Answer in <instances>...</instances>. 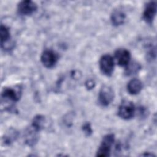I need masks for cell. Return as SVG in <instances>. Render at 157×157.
I'll list each match as a JSON object with an SVG mask.
<instances>
[{
    "instance_id": "cell-1",
    "label": "cell",
    "mask_w": 157,
    "mask_h": 157,
    "mask_svg": "<svg viewBox=\"0 0 157 157\" xmlns=\"http://www.w3.org/2000/svg\"><path fill=\"white\" fill-rule=\"evenodd\" d=\"M114 141L115 136L113 134H109L104 136L96 152V156L101 157L110 156L111 148Z\"/></svg>"
},
{
    "instance_id": "cell-2",
    "label": "cell",
    "mask_w": 157,
    "mask_h": 157,
    "mask_svg": "<svg viewBox=\"0 0 157 157\" xmlns=\"http://www.w3.org/2000/svg\"><path fill=\"white\" fill-rule=\"evenodd\" d=\"M136 109L134 104L129 101H123L118 107V115L124 120L132 118L135 114Z\"/></svg>"
},
{
    "instance_id": "cell-3",
    "label": "cell",
    "mask_w": 157,
    "mask_h": 157,
    "mask_svg": "<svg viewBox=\"0 0 157 157\" xmlns=\"http://www.w3.org/2000/svg\"><path fill=\"white\" fill-rule=\"evenodd\" d=\"M114 93L112 89L107 85H104L101 88L98 95V102L103 107L108 106L113 100Z\"/></svg>"
},
{
    "instance_id": "cell-4",
    "label": "cell",
    "mask_w": 157,
    "mask_h": 157,
    "mask_svg": "<svg viewBox=\"0 0 157 157\" xmlns=\"http://www.w3.org/2000/svg\"><path fill=\"white\" fill-rule=\"evenodd\" d=\"M99 68L102 73L107 76H110L114 69V59L110 55H104L99 60Z\"/></svg>"
},
{
    "instance_id": "cell-5",
    "label": "cell",
    "mask_w": 157,
    "mask_h": 157,
    "mask_svg": "<svg viewBox=\"0 0 157 157\" xmlns=\"http://www.w3.org/2000/svg\"><path fill=\"white\" fill-rule=\"evenodd\" d=\"M58 59V54L50 49L45 50L41 55L40 60L43 65L47 68H52L55 66Z\"/></svg>"
},
{
    "instance_id": "cell-6",
    "label": "cell",
    "mask_w": 157,
    "mask_h": 157,
    "mask_svg": "<svg viewBox=\"0 0 157 157\" xmlns=\"http://www.w3.org/2000/svg\"><path fill=\"white\" fill-rule=\"evenodd\" d=\"M40 130L32 124L26 129L25 132V143L30 147L34 146L38 140V133Z\"/></svg>"
},
{
    "instance_id": "cell-7",
    "label": "cell",
    "mask_w": 157,
    "mask_h": 157,
    "mask_svg": "<svg viewBox=\"0 0 157 157\" xmlns=\"http://www.w3.org/2000/svg\"><path fill=\"white\" fill-rule=\"evenodd\" d=\"M21 90L12 88H5L1 93L2 101L10 102L12 103L17 102L19 101L21 94Z\"/></svg>"
},
{
    "instance_id": "cell-8",
    "label": "cell",
    "mask_w": 157,
    "mask_h": 157,
    "mask_svg": "<svg viewBox=\"0 0 157 157\" xmlns=\"http://www.w3.org/2000/svg\"><path fill=\"white\" fill-rule=\"evenodd\" d=\"M37 9L35 2L29 0L22 1L19 2L17 10L20 14L22 15H30L34 13Z\"/></svg>"
},
{
    "instance_id": "cell-9",
    "label": "cell",
    "mask_w": 157,
    "mask_h": 157,
    "mask_svg": "<svg viewBox=\"0 0 157 157\" xmlns=\"http://www.w3.org/2000/svg\"><path fill=\"white\" fill-rule=\"evenodd\" d=\"M115 58L119 66L126 67L130 62L131 54L125 48H119L115 52Z\"/></svg>"
},
{
    "instance_id": "cell-10",
    "label": "cell",
    "mask_w": 157,
    "mask_h": 157,
    "mask_svg": "<svg viewBox=\"0 0 157 157\" xmlns=\"http://www.w3.org/2000/svg\"><path fill=\"white\" fill-rule=\"evenodd\" d=\"M156 13V3L155 1H151L145 6L143 18L146 23L151 24L155 17Z\"/></svg>"
},
{
    "instance_id": "cell-11",
    "label": "cell",
    "mask_w": 157,
    "mask_h": 157,
    "mask_svg": "<svg viewBox=\"0 0 157 157\" xmlns=\"http://www.w3.org/2000/svg\"><path fill=\"white\" fill-rule=\"evenodd\" d=\"M142 88V83L137 78L131 80L127 85V90L131 94H137Z\"/></svg>"
},
{
    "instance_id": "cell-12",
    "label": "cell",
    "mask_w": 157,
    "mask_h": 157,
    "mask_svg": "<svg viewBox=\"0 0 157 157\" xmlns=\"http://www.w3.org/2000/svg\"><path fill=\"white\" fill-rule=\"evenodd\" d=\"M125 18L126 15L123 11L120 10H115L112 12L111 15L110 20L113 26H118L124 23Z\"/></svg>"
},
{
    "instance_id": "cell-13",
    "label": "cell",
    "mask_w": 157,
    "mask_h": 157,
    "mask_svg": "<svg viewBox=\"0 0 157 157\" xmlns=\"http://www.w3.org/2000/svg\"><path fill=\"white\" fill-rule=\"evenodd\" d=\"M0 34H1V47H3V46L5 45V44L9 40L10 37V31L9 28L3 25H1L0 28Z\"/></svg>"
},
{
    "instance_id": "cell-14",
    "label": "cell",
    "mask_w": 157,
    "mask_h": 157,
    "mask_svg": "<svg viewBox=\"0 0 157 157\" xmlns=\"http://www.w3.org/2000/svg\"><path fill=\"white\" fill-rule=\"evenodd\" d=\"M18 135V132L15 129H10L4 135V137H3V142L6 145H10L16 140Z\"/></svg>"
},
{
    "instance_id": "cell-15",
    "label": "cell",
    "mask_w": 157,
    "mask_h": 157,
    "mask_svg": "<svg viewBox=\"0 0 157 157\" xmlns=\"http://www.w3.org/2000/svg\"><path fill=\"white\" fill-rule=\"evenodd\" d=\"M126 67V69L125 72L127 75L135 74L138 72L139 71L140 69V66L139 65V64L135 62L129 63Z\"/></svg>"
},
{
    "instance_id": "cell-16",
    "label": "cell",
    "mask_w": 157,
    "mask_h": 157,
    "mask_svg": "<svg viewBox=\"0 0 157 157\" xmlns=\"http://www.w3.org/2000/svg\"><path fill=\"white\" fill-rule=\"evenodd\" d=\"M82 130L84 132V133L85 134L86 136H90L92 132H93V130L91 129V126L90 124V123H85L83 126H82Z\"/></svg>"
},
{
    "instance_id": "cell-17",
    "label": "cell",
    "mask_w": 157,
    "mask_h": 157,
    "mask_svg": "<svg viewBox=\"0 0 157 157\" xmlns=\"http://www.w3.org/2000/svg\"><path fill=\"white\" fill-rule=\"evenodd\" d=\"M85 85H86V87L87 88H88V89H92V88H94L95 83H94V82L93 80H88V81L86 82Z\"/></svg>"
}]
</instances>
